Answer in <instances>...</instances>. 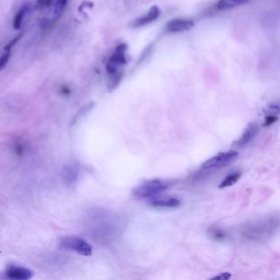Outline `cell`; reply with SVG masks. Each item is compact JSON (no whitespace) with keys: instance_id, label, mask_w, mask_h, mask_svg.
I'll return each instance as SVG.
<instances>
[{"instance_id":"cell-23","label":"cell","mask_w":280,"mask_h":280,"mask_svg":"<svg viewBox=\"0 0 280 280\" xmlns=\"http://www.w3.org/2000/svg\"><path fill=\"white\" fill-rule=\"evenodd\" d=\"M212 234L215 239H223L224 238V233L220 230H215Z\"/></svg>"},{"instance_id":"cell-19","label":"cell","mask_w":280,"mask_h":280,"mask_svg":"<svg viewBox=\"0 0 280 280\" xmlns=\"http://www.w3.org/2000/svg\"><path fill=\"white\" fill-rule=\"evenodd\" d=\"M266 114H273V115H278L280 113V102L273 104L266 109Z\"/></svg>"},{"instance_id":"cell-2","label":"cell","mask_w":280,"mask_h":280,"mask_svg":"<svg viewBox=\"0 0 280 280\" xmlns=\"http://www.w3.org/2000/svg\"><path fill=\"white\" fill-rule=\"evenodd\" d=\"M60 248L74 251L81 255L89 256L92 254V246L84 239L73 236H65L59 240Z\"/></svg>"},{"instance_id":"cell-13","label":"cell","mask_w":280,"mask_h":280,"mask_svg":"<svg viewBox=\"0 0 280 280\" xmlns=\"http://www.w3.org/2000/svg\"><path fill=\"white\" fill-rule=\"evenodd\" d=\"M68 0H55L52 8L53 20L55 21L61 17L67 7Z\"/></svg>"},{"instance_id":"cell-7","label":"cell","mask_w":280,"mask_h":280,"mask_svg":"<svg viewBox=\"0 0 280 280\" xmlns=\"http://www.w3.org/2000/svg\"><path fill=\"white\" fill-rule=\"evenodd\" d=\"M195 23L193 21L184 18H175L169 21L165 26L167 32L178 33L186 31L193 28Z\"/></svg>"},{"instance_id":"cell-18","label":"cell","mask_w":280,"mask_h":280,"mask_svg":"<svg viewBox=\"0 0 280 280\" xmlns=\"http://www.w3.org/2000/svg\"><path fill=\"white\" fill-rule=\"evenodd\" d=\"M278 118L277 115H273V114H266L265 115V121H264V124H263V126L264 127H268V126H271L272 124H275V122L277 121Z\"/></svg>"},{"instance_id":"cell-4","label":"cell","mask_w":280,"mask_h":280,"mask_svg":"<svg viewBox=\"0 0 280 280\" xmlns=\"http://www.w3.org/2000/svg\"><path fill=\"white\" fill-rule=\"evenodd\" d=\"M238 156V152L233 150L227 152H221L205 162L201 168L203 169H221L232 163Z\"/></svg>"},{"instance_id":"cell-5","label":"cell","mask_w":280,"mask_h":280,"mask_svg":"<svg viewBox=\"0 0 280 280\" xmlns=\"http://www.w3.org/2000/svg\"><path fill=\"white\" fill-rule=\"evenodd\" d=\"M278 220H274V219H270V220H265L264 222H260V223H257L255 225L250 227L247 229V234L248 237L250 238H255L256 237L259 238V236H265L266 234H269L270 232L273 230V228H275V223H277Z\"/></svg>"},{"instance_id":"cell-10","label":"cell","mask_w":280,"mask_h":280,"mask_svg":"<svg viewBox=\"0 0 280 280\" xmlns=\"http://www.w3.org/2000/svg\"><path fill=\"white\" fill-rule=\"evenodd\" d=\"M257 132L258 126L256 124L254 123L248 124V126H247L245 131H243L242 136L233 143V147H238V148L245 147L246 145H248L256 136Z\"/></svg>"},{"instance_id":"cell-1","label":"cell","mask_w":280,"mask_h":280,"mask_svg":"<svg viewBox=\"0 0 280 280\" xmlns=\"http://www.w3.org/2000/svg\"><path fill=\"white\" fill-rule=\"evenodd\" d=\"M167 182L161 179H151L145 181L134 188L132 195L138 199H151L157 196L169 188Z\"/></svg>"},{"instance_id":"cell-17","label":"cell","mask_w":280,"mask_h":280,"mask_svg":"<svg viewBox=\"0 0 280 280\" xmlns=\"http://www.w3.org/2000/svg\"><path fill=\"white\" fill-rule=\"evenodd\" d=\"M10 57V51H6V52L2 55V57L0 59V71H1V72L5 68L6 66H7V64L8 63V61H9Z\"/></svg>"},{"instance_id":"cell-12","label":"cell","mask_w":280,"mask_h":280,"mask_svg":"<svg viewBox=\"0 0 280 280\" xmlns=\"http://www.w3.org/2000/svg\"><path fill=\"white\" fill-rule=\"evenodd\" d=\"M249 1L250 0H218V3H216V8L219 10H225L243 5Z\"/></svg>"},{"instance_id":"cell-11","label":"cell","mask_w":280,"mask_h":280,"mask_svg":"<svg viewBox=\"0 0 280 280\" xmlns=\"http://www.w3.org/2000/svg\"><path fill=\"white\" fill-rule=\"evenodd\" d=\"M31 9V6L29 4H25L22 6L18 13H16L15 17L13 18V27L15 30H19L23 25V20L25 18L26 15L29 13Z\"/></svg>"},{"instance_id":"cell-14","label":"cell","mask_w":280,"mask_h":280,"mask_svg":"<svg viewBox=\"0 0 280 280\" xmlns=\"http://www.w3.org/2000/svg\"><path fill=\"white\" fill-rule=\"evenodd\" d=\"M241 176H242V174L240 172H234V173L228 174V176L226 177L225 179L221 182L218 187L219 188H225L228 187L233 186V184H235L239 180Z\"/></svg>"},{"instance_id":"cell-9","label":"cell","mask_w":280,"mask_h":280,"mask_svg":"<svg viewBox=\"0 0 280 280\" xmlns=\"http://www.w3.org/2000/svg\"><path fill=\"white\" fill-rule=\"evenodd\" d=\"M161 14V11L159 9V7L156 5L152 6L150 8L149 11L147 12V14L136 18L132 22L131 25L132 28H140L142 26L147 25L148 23H152L155 20H156L159 18V16Z\"/></svg>"},{"instance_id":"cell-22","label":"cell","mask_w":280,"mask_h":280,"mask_svg":"<svg viewBox=\"0 0 280 280\" xmlns=\"http://www.w3.org/2000/svg\"><path fill=\"white\" fill-rule=\"evenodd\" d=\"M231 278L230 273H223L212 278V280H228Z\"/></svg>"},{"instance_id":"cell-3","label":"cell","mask_w":280,"mask_h":280,"mask_svg":"<svg viewBox=\"0 0 280 280\" xmlns=\"http://www.w3.org/2000/svg\"><path fill=\"white\" fill-rule=\"evenodd\" d=\"M127 46L125 44L118 45L109 61L107 62L106 71L109 74L119 72L121 67H125L127 63L126 53Z\"/></svg>"},{"instance_id":"cell-6","label":"cell","mask_w":280,"mask_h":280,"mask_svg":"<svg viewBox=\"0 0 280 280\" xmlns=\"http://www.w3.org/2000/svg\"><path fill=\"white\" fill-rule=\"evenodd\" d=\"M34 272L28 268L12 265L8 266L5 270V276L7 279L14 280H28L33 277Z\"/></svg>"},{"instance_id":"cell-16","label":"cell","mask_w":280,"mask_h":280,"mask_svg":"<svg viewBox=\"0 0 280 280\" xmlns=\"http://www.w3.org/2000/svg\"><path fill=\"white\" fill-rule=\"evenodd\" d=\"M93 106H94V103L91 102V103L87 104V105L82 107V109H80L79 111L77 112V114L75 115L74 119L72 120L71 124L74 125V124H76V122L78 120V118H81V117L83 116L85 114H87V112L90 111V110L93 108Z\"/></svg>"},{"instance_id":"cell-21","label":"cell","mask_w":280,"mask_h":280,"mask_svg":"<svg viewBox=\"0 0 280 280\" xmlns=\"http://www.w3.org/2000/svg\"><path fill=\"white\" fill-rule=\"evenodd\" d=\"M23 35V33H22L21 35H18V36H16L14 39L11 40L10 42L8 43V45H6L5 47H4V50H5V51H11V49L18 43V40H21V38H22Z\"/></svg>"},{"instance_id":"cell-20","label":"cell","mask_w":280,"mask_h":280,"mask_svg":"<svg viewBox=\"0 0 280 280\" xmlns=\"http://www.w3.org/2000/svg\"><path fill=\"white\" fill-rule=\"evenodd\" d=\"M53 3V0H37L35 5V9L40 10L43 8H47L49 6L51 5Z\"/></svg>"},{"instance_id":"cell-15","label":"cell","mask_w":280,"mask_h":280,"mask_svg":"<svg viewBox=\"0 0 280 280\" xmlns=\"http://www.w3.org/2000/svg\"><path fill=\"white\" fill-rule=\"evenodd\" d=\"M111 75V77L109 78V83H108V87H109V90L110 92L114 91L118 85L119 84V82L121 81L122 77H123V73L122 72H115V73H113Z\"/></svg>"},{"instance_id":"cell-8","label":"cell","mask_w":280,"mask_h":280,"mask_svg":"<svg viewBox=\"0 0 280 280\" xmlns=\"http://www.w3.org/2000/svg\"><path fill=\"white\" fill-rule=\"evenodd\" d=\"M148 203L152 207L158 208H176L181 205V201L175 197L168 196H155L148 200Z\"/></svg>"}]
</instances>
